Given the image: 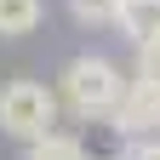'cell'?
<instances>
[{
    "instance_id": "277c9868",
    "label": "cell",
    "mask_w": 160,
    "mask_h": 160,
    "mask_svg": "<svg viewBox=\"0 0 160 160\" xmlns=\"http://www.w3.org/2000/svg\"><path fill=\"white\" fill-rule=\"evenodd\" d=\"M23 160H92V154H86L80 132H46L34 143H23Z\"/></svg>"
},
{
    "instance_id": "5b68a950",
    "label": "cell",
    "mask_w": 160,
    "mask_h": 160,
    "mask_svg": "<svg viewBox=\"0 0 160 160\" xmlns=\"http://www.w3.org/2000/svg\"><path fill=\"white\" fill-rule=\"evenodd\" d=\"M40 17H46V0H0V34H6V40L34 34Z\"/></svg>"
},
{
    "instance_id": "7a4b0ae2",
    "label": "cell",
    "mask_w": 160,
    "mask_h": 160,
    "mask_svg": "<svg viewBox=\"0 0 160 160\" xmlns=\"http://www.w3.org/2000/svg\"><path fill=\"white\" fill-rule=\"evenodd\" d=\"M57 92L46 80H6L0 86V132L17 137V143H34V137L57 132Z\"/></svg>"
},
{
    "instance_id": "3957f363",
    "label": "cell",
    "mask_w": 160,
    "mask_h": 160,
    "mask_svg": "<svg viewBox=\"0 0 160 160\" xmlns=\"http://www.w3.org/2000/svg\"><path fill=\"white\" fill-rule=\"evenodd\" d=\"M109 29L120 40H132V52L137 46H154V40H160V0H120Z\"/></svg>"
},
{
    "instance_id": "9c48e42d",
    "label": "cell",
    "mask_w": 160,
    "mask_h": 160,
    "mask_svg": "<svg viewBox=\"0 0 160 160\" xmlns=\"http://www.w3.org/2000/svg\"><path fill=\"white\" fill-rule=\"evenodd\" d=\"M154 137H160V126H154Z\"/></svg>"
},
{
    "instance_id": "ba28073f",
    "label": "cell",
    "mask_w": 160,
    "mask_h": 160,
    "mask_svg": "<svg viewBox=\"0 0 160 160\" xmlns=\"http://www.w3.org/2000/svg\"><path fill=\"white\" fill-rule=\"evenodd\" d=\"M120 160H160V137H137V143H126Z\"/></svg>"
},
{
    "instance_id": "8992f818",
    "label": "cell",
    "mask_w": 160,
    "mask_h": 160,
    "mask_svg": "<svg viewBox=\"0 0 160 160\" xmlns=\"http://www.w3.org/2000/svg\"><path fill=\"white\" fill-rule=\"evenodd\" d=\"M132 86H143V92H154V97H160V40H154V46H137Z\"/></svg>"
},
{
    "instance_id": "6da1fadb",
    "label": "cell",
    "mask_w": 160,
    "mask_h": 160,
    "mask_svg": "<svg viewBox=\"0 0 160 160\" xmlns=\"http://www.w3.org/2000/svg\"><path fill=\"white\" fill-rule=\"evenodd\" d=\"M126 86H132V80L120 74L114 57H103V52H74L69 63H63V74H57L52 92H57V109H69L80 120H109L120 109V97H126Z\"/></svg>"
},
{
    "instance_id": "52a82bcc",
    "label": "cell",
    "mask_w": 160,
    "mask_h": 160,
    "mask_svg": "<svg viewBox=\"0 0 160 160\" xmlns=\"http://www.w3.org/2000/svg\"><path fill=\"white\" fill-rule=\"evenodd\" d=\"M114 6H120V0H69V12L80 17V23H92V29L114 23Z\"/></svg>"
}]
</instances>
